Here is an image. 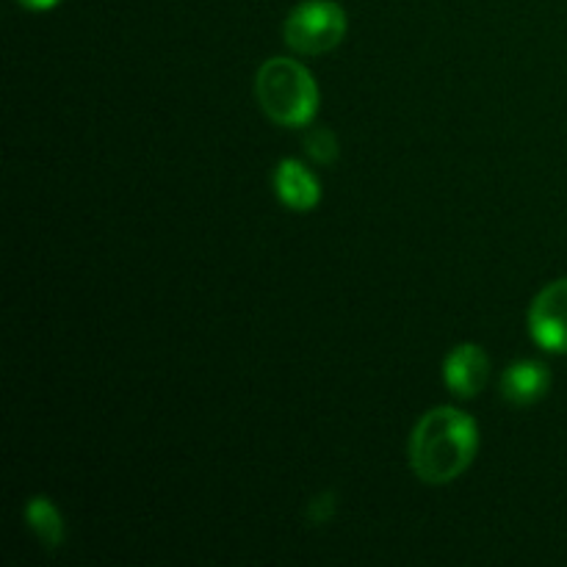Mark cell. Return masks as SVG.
Returning a JSON list of instances; mask_svg holds the SVG:
<instances>
[{
    "instance_id": "11",
    "label": "cell",
    "mask_w": 567,
    "mask_h": 567,
    "mask_svg": "<svg viewBox=\"0 0 567 567\" xmlns=\"http://www.w3.org/2000/svg\"><path fill=\"white\" fill-rule=\"evenodd\" d=\"M17 3L25 6V9H31V11H44V9H53L59 0H17Z\"/></svg>"
},
{
    "instance_id": "6",
    "label": "cell",
    "mask_w": 567,
    "mask_h": 567,
    "mask_svg": "<svg viewBox=\"0 0 567 567\" xmlns=\"http://www.w3.org/2000/svg\"><path fill=\"white\" fill-rule=\"evenodd\" d=\"M551 388V371L537 360H518L502 377V393L513 404H535Z\"/></svg>"
},
{
    "instance_id": "4",
    "label": "cell",
    "mask_w": 567,
    "mask_h": 567,
    "mask_svg": "<svg viewBox=\"0 0 567 567\" xmlns=\"http://www.w3.org/2000/svg\"><path fill=\"white\" fill-rule=\"evenodd\" d=\"M529 332L537 347L548 352H567V277L537 293L529 310Z\"/></svg>"
},
{
    "instance_id": "5",
    "label": "cell",
    "mask_w": 567,
    "mask_h": 567,
    "mask_svg": "<svg viewBox=\"0 0 567 567\" xmlns=\"http://www.w3.org/2000/svg\"><path fill=\"white\" fill-rule=\"evenodd\" d=\"M443 377L454 396L474 399L491 377V358L476 343H463L443 363Z\"/></svg>"
},
{
    "instance_id": "3",
    "label": "cell",
    "mask_w": 567,
    "mask_h": 567,
    "mask_svg": "<svg viewBox=\"0 0 567 567\" xmlns=\"http://www.w3.org/2000/svg\"><path fill=\"white\" fill-rule=\"evenodd\" d=\"M347 11L336 0H305L288 14L282 39L302 55H321L336 50L347 37Z\"/></svg>"
},
{
    "instance_id": "9",
    "label": "cell",
    "mask_w": 567,
    "mask_h": 567,
    "mask_svg": "<svg viewBox=\"0 0 567 567\" xmlns=\"http://www.w3.org/2000/svg\"><path fill=\"white\" fill-rule=\"evenodd\" d=\"M305 144H308L310 158L319 161V164H332V161L338 158V138L336 133L327 131V127H316V131H310V136L305 138Z\"/></svg>"
},
{
    "instance_id": "2",
    "label": "cell",
    "mask_w": 567,
    "mask_h": 567,
    "mask_svg": "<svg viewBox=\"0 0 567 567\" xmlns=\"http://www.w3.org/2000/svg\"><path fill=\"white\" fill-rule=\"evenodd\" d=\"M255 94L271 122L302 127L319 111V86L305 64L293 59H269L255 78Z\"/></svg>"
},
{
    "instance_id": "7",
    "label": "cell",
    "mask_w": 567,
    "mask_h": 567,
    "mask_svg": "<svg viewBox=\"0 0 567 567\" xmlns=\"http://www.w3.org/2000/svg\"><path fill=\"white\" fill-rule=\"evenodd\" d=\"M275 188H277V197L293 210H310L319 205L321 199V186L310 169L299 161L288 158L280 161L277 166V175H275Z\"/></svg>"
},
{
    "instance_id": "1",
    "label": "cell",
    "mask_w": 567,
    "mask_h": 567,
    "mask_svg": "<svg viewBox=\"0 0 567 567\" xmlns=\"http://www.w3.org/2000/svg\"><path fill=\"white\" fill-rule=\"evenodd\" d=\"M480 430L474 419L454 408H435L410 435V465L426 485H449L476 457Z\"/></svg>"
},
{
    "instance_id": "10",
    "label": "cell",
    "mask_w": 567,
    "mask_h": 567,
    "mask_svg": "<svg viewBox=\"0 0 567 567\" xmlns=\"http://www.w3.org/2000/svg\"><path fill=\"white\" fill-rule=\"evenodd\" d=\"M332 513H336V493H324V496L313 498L308 507V518L313 520L316 526L324 524V520H330Z\"/></svg>"
},
{
    "instance_id": "8",
    "label": "cell",
    "mask_w": 567,
    "mask_h": 567,
    "mask_svg": "<svg viewBox=\"0 0 567 567\" xmlns=\"http://www.w3.org/2000/svg\"><path fill=\"white\" fill-rule=\"evenodd\" d=\"M25 520L44 548L55 551L61 546V540H64V524H61L59 509L50 504V498H31L25 507Z\"/></svg>"
}]
</instances>
